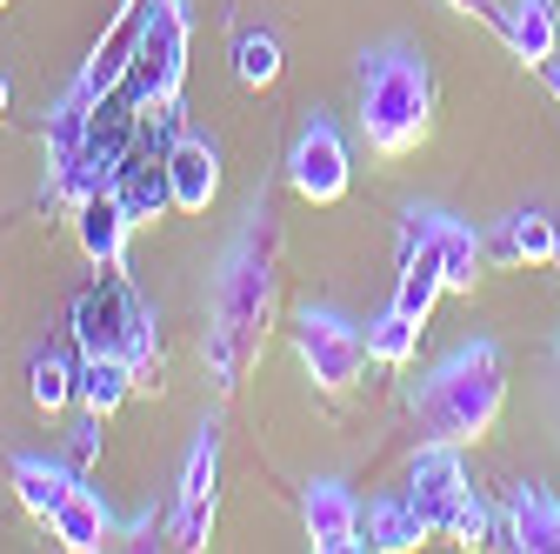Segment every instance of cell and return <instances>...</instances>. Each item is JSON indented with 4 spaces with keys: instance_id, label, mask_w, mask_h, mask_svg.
I'll return each mask as SVG.
<instances>
[{
    "instance_id": "28",
    "label": "cell",
    "mask_w": 560,
    "mask_h": 554,
    "mask_svg": "<svg viewBox=\"0 0 560 554\" xmlns=\"http://www.w3.org/2000/svg\"><path fill=\"white\" fill-rule=\"evenodd\" d=\"M547 88H553V101H560V67H547Z\"/></svg>"
},
{
    "instance_id": "8",
    "label": "cell",
    "mask_w": 560,
    "mask_h": 554,
    "mask_svg": "<svg viewBox=\"0 0 560 554\" xmlns=\"http://www.w3.org/2000/svg\"><path fill=\"white\" fill-rule=\"evenodd\" d=\"M294 355L314 374V388L340 394V388H354V374L368 361V334L347 314H334V308H301L294 314Z\"/></svg>"
},
{
    "instance_id": "12",
    "label": "cell",
    "mask_w": 560,
    "mask_h": 554,
    "mask_svg": "<svg viewBox=\"0 0 560 554\" xmlns=\"http://www.w3.org/2000/svg\"><path fill=\"white\" fill-rule=\"evenodd\" d=\"M494 547L560 554V501L540 488V481H514V495H508V521H494Z\"/></svg>"
},
{
    "instance_id": "1",
    "label": "cell",
    "mask_w": 560,
    "mask_h": 554,
    "mask_svg": "<svg viewBox=\"0 0 560 554\" xmlns=\"http://www.w3.org/2000/svg\"><path fill=\"white\" fill-rule=\"evenodd\" d=\"M273 301H280V228H273L267 194H254L228 254H221L214 301H207V341H200V361H207L221 394H234L247 381V368L260 361L267 327H273Z\"/></svg>"
},
{
    "instance_id": "27",
    "label": "cell",
    "mask_w": 560,
    "mask_h": 554,
    "mask_svg": "<svg viewBox=\"0 0 560 554\" xmlns=\"http://www.w3.org/2000/svg\"><path fill=\"white\" fill-rule=\"evenodd\" d=\"M8 101H14V88H8V74H0V114H8Z\"/></svg>"
},
{
    "instance_id": "5",
    "label": "cell",
    "mask_w": 560,
    "mask_h": 554,
    "mask_svg": "<svg viewBox=\"0 0 560 554\" xmlns=\"http://www.w3.org/2000/svg\"><path fill=\"white\" fill-rule=\"evenodd\" d=\"M67 321H74L81 355H114V361H127L140 381L161 368V327H154L148 301L133 295V281H127L120 267H107L94 288H81Z\"/></svg>"
},
{
    "instance_id": "17",
    "label": "cell",
    "mask_w": 560,
    "mask_h": 554,
    "mask_svg": "<svg viewBox=\"0 0 560 554\" xmlns=\"http://www.w3.org/2000/svg\"><path fill=\"white\" fill-rule=\"evenodd\" d=\"M494 261L501 267H553L560 261V228L540 215V207H521V215H508L501 234H494Z\"/></svg>"
},
{
    "instance_id": "9",
    "label": "cell",
    "mask_w": 560,
    "mask_h": 554,
    "mask_svg": "<svg viewBox=\"0 0 560 554\" xmlns=\"http://www.w3.org/2000/svg\"><path fill=\"white\" fill-rule=\"evenodd\" d=\"M347 181H354V168H347V141H340V127L314 107L294 134V148H288V187L307 200V207H334L347 194Z\"/></svg>"
},
{
    "instance_id": "24",
    "label": "cell",
    "mask_w": 560,
    "mask_h": 554,
    "mask_svg": "<svg viewBox=\"0 0 560 554\" xmlns=\"http://www.w3.org/2000/svg\"><path fill=\"white\" fill-rule=\"evenodd\" d=\"M234 81L254 94L280 81V41L267 27H234Z\"/></svg>"
},
{
    "instance_id": "25",
    "label": "cell",
    "mask_w": 560,
    "mask_h": 554,
    "mask_svg": "<svg viewBox=\"0 0 560 554\" xmlns=\"http://www.w3.org/2000/svg\"><path fill=\"white\" fill-rule=\"evenodd\" d=\"M74 454H81V461H94V454H101V414H88V422L74 428Z\"/></svg>"
},
{
    "instance_id": "19",
    "label": "cell",
    "mask_w": 560,
    "mask_h": 554,
    "mask_svg": "<svg viewBox=\"0 0 560 554\" xmlns=\"http://www.w3.org/2000/svg\"><path fill=\"white\" fill-rule=\"evenodd\" d=\"M420 215H428V234H434V247H441L447 288H454V295H474V281H480V234H474V221L447 215V207H420Z\"/></svg>"
},
{
    "instance_id": "11",
    "label": "cell",
    "mask_w": 560,
    "mask_h": 554,
    "mask_svg": "<svg viewBox=\"0 0 560 554\" xmlns=\"http://www.w3.org/2000/svg\"><path fill=\"white\" fill-rule=\"evenodd\" d=\"M114 194L127 200L133 228L161 221L167 207H174V187H167V148H154L148 134H133V148H127V154H120V168H114Z\"/></svg>"
},
{
    "instance_id": "3",
    "label": "cell",
    "mask_w": 560,
    "mask_h": 554,
    "mask_svg": "<svg viewBox=\"0 0 560 554\" xmlns=\"http://www.w3.org/2000/svg\"><path fill=\"white\" fill-rule=\"evenodd\" d=\"M361 134L374 154H413L434 134V67L407 41L361 54Z\"/></svg>"
},
{
    "instance_id": "29",
    "label": "cell",
    "mask_w": 560,
    "mask_h": 554,
    "mask_svg": "<svg viewBox=\"0 0 560 554\" xmlns=\"http://www.w3.org/2000/svg\"><path fill=\"white\" fill-rule=\"evenodd\" d=\"M0 8H14V0H0Z\"/></svg>"
},
{
    "instance_id": "20",
    "label": "cell",
    "mask_w": 560,
    "mask_h": 554,
    "mask_svg": "<svg viewBox=\"0 0 560 554\" xmlns=\"http://www.w3.org/2000/svg\"><path fill=\"white\" fill-rule=\"evenodd\" d=\"M361 534H368V547H381V554H407V547L428 541V528H420V515H413L407 495H381V501L361 515Z\"/></svg>"
},
{
    "instance_id": "15",
    "label": "cell",
    "mask_w": 560,
    "mask_h": 554,
    "mask_svg": "<svg viewBox=\"0 0 560 554\" xmlns=\"http://www.w3.org/2000/svg\"><path fill=\"white\" fill-rule=\"evenodd\" d=\"M501 41L521 67H553V41H560V8L553 0H508L501 8Z\"/></svg>"
},
{
    "instance_id": "7",
    "label": "cell",
    "mask_w": 560,
    "mask_h": 554,
    "mask_svg": "<svg viewBox=\"0 0 560 554\" xmlns=\"http://www.w3.org/2000/svg\"><path fill=\"white\" fill-rule=\"evenodd\" d=\"M214 508H221V422L207 414V422L194 428L187 461H180V481H174L167 547H207V534H214Z\"/></svg>"
},
{
    "instance_id": "22",
    "label": "cell",
    "mask_w": 560,
    "mask_h": 554,
    "mask_svg": "<svg viewBox=\"0 0 560 554\" xmlns=\"http://www.w3.org/2000/svg\"><path fill=\"white\" fill-rule=\"evenodd\" d=\"M27 394L40 414H60L67 401L81 394V361H67L60 348H34L27 355Z\"/></svg>"
},
{
    "instance_id": "23",
    "label": "cell",
    "mask_w": 560,
    "mask_h": 554,
    "mask_svg": "<svg viewBox=\"0 0 560 554\" xmlns=\"http://www.w3.org/2000/svg\"><path fill=\"white\" fill-rule=\"evenodd\" d=\"M361 334H368V361H381V368H407V361H413V348H420V321H413V314H400V308L374 314Z\"/></svg>"
},
{
    "instance_id": "13",
    "label": "cell",
    "mask_w": 560,
    "mask_h": 554,
    "mask_svg": "<svg viewBox=\"0 0 560 554\" xmlns=\"http://www.w3.org/2000/svg\"><path fill=\"white\" fill-rule=\"evenodd\" d=\"M74 234H81V254H88L101 274H107V267H127V234H133V215H127V200L114 194V181L74 207Z\"/></svg>"
},
{
    "instance_id": "10",
    "label": "cell",
    "mask_w": 560,
    "mask_h": 554,
    "mask_svg": "<svg viewBox=\"0 0 560 554\" xmlns=\"http://www.w3.org/2000/svg\"><path fill=\"white\" fill-rule=\"evenodd\" d=\"M301 521H307V541L320 554H354V547H368L361 501H354L347 481H307V488H301Z\"/></svg>"
},
{
    "instance_id": "4",
    "label": "cell",
    "mask_w": 560,
    "mask_h": 554,
    "mask_svg": "<svg viewBox=\"0 0 560 554\" xmlns=\"http://www.w3.org/2000/svg\"><path fill=\"white\" fill-rule=\"evenodd\" d=\"M407 501L428 528V541H454V547H494V515L480 508V495L467 488V468L454 441H420L407 461Z\"/></svg>"
},
{
    "instance_id": "16",
    "label": "cell",
    "mask_w": 560,
    "mask_h": 554,
    "mask_svg": "<svg viewBox=\"0 0 560 554\" xmlns=\"http://www.w3.org/2000/svg\"><path fill=\"white\" fill-rule=\"evenodd\" d=\"M47 528H54V541L67 547V554H101L114 534H120V521L107 515V501L88 488V481H81V488L74 495H67L54 515H47Z\"/></svg>"
},
{
    "instance_id": "14",
    "label": "cell",
    "mask_w": 560,
    "mask_h": 554,
    "mask_svg": "<svg viewBox=\"0 0 560 554\" xmlns=\"http://www.w3.org/2000/svg\"><path fill=\"white\" fill-rule=\"evenodd\" d=\"M167 187H174V207L180 215H207L221 194V148L207 134H180L167 148Z\"/></svg>"
},
{
    "instance_id": "2",
    "label": "cell",
    "mask_w": 560,
    "mask_h": 554,
    "mask_svg": "<svg viewBox=\"0 0 560 554\" xmlns=\"http://www.w3.org/2000/svg\"><path fill=\"white\" fill-rule=\"evenodd\" d=\"M501 401H508V348L501 341H460V348L413 388V428L428 441L467 448L480 435H494Z\"/></svg>"
},
{
    "instance_id": "21",
    "label": "cell",
    "mask_w": 560,
    "mask_h": 554,
    "mask_svg": "<svg viewBox=\"0 0 560 554\" xmlns=\"http://www.w3.org/2000/svg\"><path fill=\"white\" fill-rule=\"evenodd\" d=\"M133 388H140V374H133L127 361H114V355H81V394H74V401H81L88 414H101V422H107V414H114Z\"/></svg>"
},
{
    "instance_id": "26",
    "label": "cell",
    "mask_w": 560,
    "mask_h": 554,
    "mask_svg": "<svg viewBox=\"0 0 560 554\" xmlns=\"http://www.w3.org/2000/svg\"><path fill=\"white\" fill-rule=\"evenodd\" d=\"M447 8H460L474 21H501V0H447Z\"/></svg>"
},
{
    "instance_id": "6",
    "label": "cell",
    "mask_w": 560,
    "mask_h": 554,
    "mask_svg": "<svg viewBox=\"0 0 560 554\" xmlns=\"http://www.w3.org/2000/svg\"><path fill=\"white\" fill-rule=\"evenodd\" d=\"M187 41H194V14L187 0H148V21H140V41H133V60L120 74V94L148 114L154 101H174L180 81H187Z\"/></svg>"
},
{
    "instance_id": "18",
    "label": "cell",
    "mask_w": 560,
    "mask_h": 554,
    "mask_svg": "<svg viewBox=\"0 0 560 554\" xmlns=\"http://www.w3.org/2000/svg\"><path fill=\"white\" fill-rule=\"evenodd\" d=\"M8 481H14V495H21V508H27L34 521H47L67 495L81 488V474L60 468V461H47V454H14V461H8Z\"/></svg>"
}]
</instances>
